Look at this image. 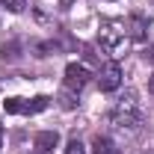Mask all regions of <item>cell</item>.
<instances>
[{"label":"cell","mask_w":154,"mask_h":154,"mask_svg":"<svg viewBox=\"0 0 154 154\" xmlns=\"http://www.w3.org/2000/svg\"><path fill=\"white\" fill-rule=\"evenodd\" d=\"M110 122L122 131H136L139 122H142V113H139V101H136V92H125L119 98V104L110 113Z\"/></svg>","instance_id":"6da1fadb"},{"label":"cell","mask_w":154,"mask_h":154,"mask_svg":"<svg viewBox=\"0 0 154 154\" xmlns=\"http://www.w3.org/2000/svg\"><path fill=\"white\" fill-rule=\"evenodd\" d=\"M98 38H101V48H104L107 54L122 57V51H125V45H128V30H125V24H119V21H104L101 30H98Z\"/></svg>","instance_id":"7a4b0ae2"},{"label":"cell","mask_w":154,"mask_h":154,"mask_svg":"<svg viewBox=\"0 0 154 154\" xmlns=\"http://www.w3.org/2000/svg\"><path fill=\"white\" fill-rule=\"evenodd\" d=\"M3 110L9 116H33V113L48 110V98L38 95V98H33V101H27V98H6V101H3Z\"/></svg>","instance_id":"3957f363"},{"label":"cell","mask_w":154,"mask_h":154,"mask_svg":"<svg viewBox=\"0 0 154 154\" xmlns=\"http://www.w3.org/2000/svg\"><path fill=\"white\" fill-rule=\"evenodd\" d=\"M98 86L101 92H116L122 86V65L119 62H104L98 71Z\"/></svg>","instance_id":"277c9868"},{"label":"cell","mask_w":154,"mask_h":154,"mask_svg":"<svg viewBox=\"0 0 154 154\" xmlns=\"http://www.w3.org/2000/svg\"><path fill=\"white\" fill-rule=\"evenodd\" d=\"M89 77H92V74H89L86 65H80V62H68V65H65V89L77 95V92L89 83Z\"/></svg>","instance_id":"5b68a950"},{"label":"cell","mask_w":154,"mask_h":154,"mask_svg":"<svg viewBox=\"0 0 154 154\" xmlns=\"http://www.w3.org/2000/svg\"><path fill=\"white\" fill-rule=\"evenodd\" d=\"M125 30H128V36L134 38V42H145L148 38V21L142 18V15H131L128 24H125Z\"/></svg>","instance_id":"8992f818"},{"label":"cell","mask_w":154,"mask_h":154,"mask_svg":"<svg viewBox=\"0 0 154 154\" xmlns=\"http://www.w3.org/2000/svg\"><path fill=\"white\" fill-rule=\"evenodd\" d=\"M57 145H59L57 131H42V134H36V151L38 154H54Z\"/></svg>","instance_id":"52a82bcc"},{"label":"cell","mask_w":154,"mask_h":154,"mask_svg":"<svg viewBox=\"0 0 154 154\" xmlns=\"http://www.w3.org/2000/svg\"><path fill=\"white\" fill-rule=\"evenodd\" d=\"M92 151L95 154H122L110 136H95V139H92Z\"/></svg>","instance_id":"ba28073f"},{"label":"cell","mask_w":154,"mask_h":154,"mask_svg":"<svg viewBox=\"0 0 154 154\" xmlns=\"http://www.w3.org/2000/svg\"><path fill=\"white\" fill-rule=\"evenodd\" d=\"M0 6L9 9V12H15V15H21V12L27 9V0H0Z\"/></svg>","instance_id":"9c48e42d"},{"label":"cell","mask_w":154,"mask_h":154,"mask_svg":"<svg viewBox=\"0 0 154 154\" xmlns=\"http://www.w3.org/2000/svg\"><path fill=\"white\" fill-rule=\"evenodd\" d=\"M65 154H86V148H83L80 139H71V142L65 145Z\"/></svg>","instance_id":"30bf717a"},{"label":"cell","mask_w":154,"mask_h":154,"mask_svg":"<svg viewBox=\"0 0 154 154\" xmlns=\"http://www.w3.org/2000/svg\"><path fill=\"white\" fill-rule=\"evenodd\" d=\"M59 101H62V107H65V110H71V107H74V92L62 89V98H59Z\"/></svg>","instance_id":"8fae6325"},{"label":"cell","mask_w":154,"mask_h":154,"mask_svg":"<svg viewBox=\"0 0 154 154\" xmlns=\"http://www.w3.org/2000/svg\"><path fill=\"white\" fill-rule=\"evenodd\" d=\"M148 92H154V74L148 77Z\"/></svg>","instance_id":"7c38bea8"},{"label":"cell","mask_w":154,"mask_h":154,"mask_svg":"<svg viewBox=\"0 0 154 154\" xmlns=\"http://www.w3.org/2000/svg\"><path fill=\"white\" fill-rule=\"evenodd\" d=\"M0 148H3V125H0Z\"/></svg>","instance_id":"4fadbf2b"},{"label":"cell","mask_w":154,"mask_h":154,"mask_svg":"<svg viewBox=\"0 0 154 154\" xmlns=\"http://www.w3.org/2000/svg\"><path fill=\"white\" fill-rule=\"evenodd\" d=\"M148 57H151V59H154V51H151V54H148Z\"/></svg>","instance_id":"5bb4252c"}]
</instances>
